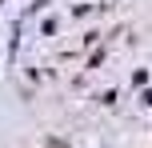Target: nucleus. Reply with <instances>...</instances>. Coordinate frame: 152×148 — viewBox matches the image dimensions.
I'll use <instances>...</instances> for the list:
<instances>
[{
	"label": "nucleus",
	"instance_id": "nucleus-2",
	"mask_svg": "<svg viewBox=\"0 0 152 148\" xmlns=\"http://www.w3.org/2000/svg\"><path fill=\"white\" fill-rule=\"evenodd\" d=\"M0 4H4V0H0Z\"/></svg>",
	"mask_w": 152,
	"mask_h": 148
},
{
	"label": "nucleus",
	"instance_id": "nucleus-1",
	"mask_svg": "<svg viewBox=\"0 0 152 148\" xmlns=\"http://www.w3.org/2000/svg\"><path fill=\"white\" fill-rule=\"evenodd\" d=\"M144 104H152V88H148V92H144Z\"/></svg>",
	"mask_w": 152,
	"mask_h": 148
}]
</instances>
